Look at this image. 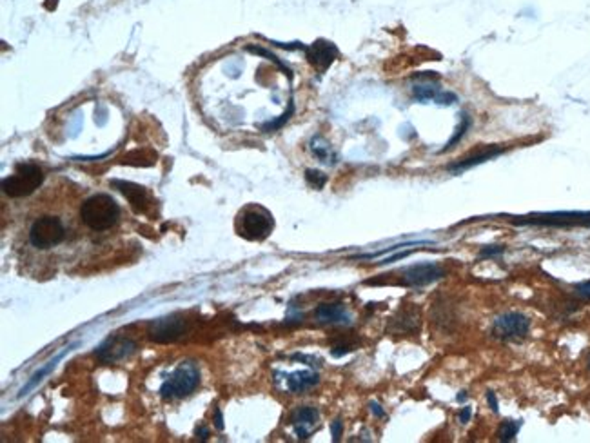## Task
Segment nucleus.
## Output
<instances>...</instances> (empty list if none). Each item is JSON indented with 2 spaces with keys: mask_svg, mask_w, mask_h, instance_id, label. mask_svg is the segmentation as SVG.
Returning <instances> with one entry per match:
<instances>
[{
  "mask_svg": "<svg viewBox=\"0 0 590 443\" xmlns=\"http://www.w3.org/2000/svg\"><path fill=\"white\" fill-rule=\"evenodd\" d=\"M412 253H414V249H409V251H402V253H396V255L389 256V258H385V260H382L380 264L382 265H387V264H392V262L396 260H402V258H407V256H411Z\"/></svg>",
  "mask_w": 590,
  "mask_h": 443,
  "instance_id": "cd10ccee",
  "label": "nucleus"
},
{
  "mask_svg": "<svg viewBox=\"0 0 590 443\" xmlns=\"http://www.w3.org/2000/svg\"><path fill=\"white\" fill-rule=\"evenodd\" d=\"M320 376L313 371H296L293 375L287 376V389L289 392L294 394H302V392L309 391L315 385H318Z\"/></svg>",
  "mask_w": 590,
  "mask_h": 443,
  "instance_id": "f3484780",
  "label": "nucleus"
},
{
  "mask_svg": "<svg viewBox=\"0 0 590 443\" xmlns=\"http://www.w3.org/2000/svg\"><path fill=\"white\" fill-rule=\"evenodd\" d=\"M306 56L316 71L323 73L338 59V47L329 40L320 39L315 44H311L309 47H306Z\"/></svg>",
  "mask_w": 590,
  "mask_h": 443,
  "instance_id": "9b49d317",
  "label": "nucleus"
},
{
  "mask_svg": "<svg viewBox=\"0 0 590 443\" xmlns=\"http://www.w3.org/2000/svg\"><path fill=\"white\" fill-rule=\"evenodd\" d=\"M309 147H311V153L315 154L320 162L327 164V166H335V164L338 162V154L335 153L332 145L329 144L322 135H316V137L311 138Z\"/></svg>",
  "mask_w": 590,
  "mask_h": 443,
  "instance_id": "a211bd4d",
  "label": "nucleus"
},
{
  "mask_svg": "<svg viewBox=\"0 0 590 443\" xmlns=\"http://www.w3.org/2000/svg\"><path fill=\"white\" fill-rule=\"evenodd\" d=\"M42 182L44 171L37 164H18L13 175L2 180V189L11 198H20L37 191Z\"/></svg>",
  "mask_w": 590,
  "mask_h": 443,
  "instance_id": "7ed1b4c3",
  "label": "nucleus"
},
{
  "mask_svg": "<svg viewBox=\"0 0 590 443\" xmlns=\"http://www.w3.org/2000/svg\"><path fill=\"white\" fill-rule=\"evenodd\" d=\"M586 367H589V371H590V356H589V360H586Z\"/></svg>",
  "mask_w": 590,
  "mask_h": 443,
  "instance_id": "c9c22d12",
  "label": "nucleus"
},
{
  "mask_svg": "<svg viewBox=\"0 0 590 443\" xmlns=\"http://www.w3.org/2000/svg\"><path fill=\"white\" fill-rule=\"evenodd\" d=\"M469 126H471V116H469L467 113H462V122H459V126H458V128H456L454 137H452L449 142H447V145L442 150V153H445V151L452 150V147H456V144H459V142H462V138L465 137V135H467Z\"/></svg>",
  "mask_w": 590,
  "mask_h": 443,
  "instance_id": "4be33fe9",
  "label": "nucleus"
},
{
  "mask_svg": "<svg viewBox=\"0 0 590 443\" xmlns=\"http://www.w3.org/2000/svg\"><path fill=\"white\" fill-rule=\"evenodd\" d=\"M120 207L109 195H95L82 204L80 218L93 231H106L119 222Z\"/></svg>",
  "mask_w": 590,
  "mask_h": 443,
  "instance_id": "f257e3e1",
  "label": "nucleus"
},
{
  "mask_svg": "<svg viewBox=\"0 0 590 443\" xmlns=\"http://www.w3.org/2000/svg\"><path fill=\"white\" fill-rule=\"evenodd\" d=\"M501 153H505V147H500V145H488V147H483V150H480L478 153L469 154V157L459 158V160L452 162L450 166H447V171L458 175V173H462V171H467V169H471V167L480 166V164H485V162H488V160H493V158L500 157Z\"/></svg>",
  "mask_w": 590,
  "mask_h": 443,
  "instance_id": "ddd939ff",
  "label": "nucleus"
},
{
  "mask_svg": "<svg viewBox=\"0 0 590 443\" xmlns=\"http://www.w3.org/2000/svg\"><path fill=\"white\" fill-rule=\"evenodd\" d=\"M66 238V227L56 217H40L33 222L30 231V242L37 249H49L59 245Z\"/></svg>",
  "mask_w": 590,
  "mask_h": 443,
  "instance_id": "423d86ee",
  "label": "nucleus"
},
{
  "mask_svg": "<svg viewBox=\"0 0 590 443\" xmlns=\"http://www.w3.org/2000/svg\"><path fill=\"white\" fill-rule=\"evenodd\" d=\"M421 80L418 84L412 85V97L418 102H434L440 104V106H452V104L458 102V97H456L452 91H443L438 84H434L433 78H436V75H421Z\"/></svg>",
  "mask_w": 590,
  "mask_h": 443,
  "instance_id": "6e6552de",
  "label": "nucleus"
},
{
  "mask_svg": "<svg viewBox=\"0 0 590 443\" xmlns=\"http://www.w3.org/2000/svg\"><path fill=\"white\" fill-rule=\"evenodd\" d=\"M576 293L579 294L582 298L590 300V280L589 281H583V284H579V286L576 287Z\"/></svg>",
  "mask_w": 590,
  "mask_h": 443,
  "instance_id": "c756f323",
  "label": "nucleus"
},
{
  "mask_svg": "<svg viewBox=\"0 0 590 443\" xmlns=\"http://www.w3.org/2000/svg\"><path fill=\"white\" fill-rule=\"evenodd\" d=\"M71 349H73V346H71V347H68V349H64V351H62V353H59V354H56V356H55V358H53V360H49V362H47V363H46V365H44V367H42V369H40V371H37V372H35V375H33V376H31V380H30V382H28V384H26V385H24V387H22V389H20V392H18V396H20V398H22V396H26L28 392H30V391H33V389H35V387H37V385H39V384H40V382H42V380H44V376H47V375H49V372H52V371H53V369H55V367H56V363H59V362H60V360L64 358L66 354H68V353H69V351H71Z\"/></svg>",
  "mask_w": 590,
  "mask_h": 443,
  "instance_id": "6ab92c4d",
  "label": "nucleus"
},
{
  "mask_svg": "<svg viewBox=\"0 0 590 443\" xmlns=\"http://www.w3.org/2000/svg\"><path fill=\"white\" fill-rule=\"evenodd\" d=\"M196 436H200V439H202V442H205V439H207V436H209V430L205 429V427H200V429H196Z\"/></svg>",
  "mask_w": 590,
  "mask_h": 443,
  "instance_id": "473e14b6",
  "label": "nucleus"
},
{
  "mask_svg": "<svg viewBox=\"0 0 590 443\" xmlns=\"http://www.w3.org/2000/svg\"><path fill=\"white\" fill-rule=\"evenodd\" d=\"M215 414H217V418H215V425H217V429H218V430H222V429H224V422H222V414H220V411L217 409V413H215Z\"/></svg>",
  "mask_w": 590,
  "mask_h": 443,
  "instance_id": "72a5a7b5",
  "label": "nucleus"
},
{
  "mask_svg": "<svg viewBox=\"0 0 590 443\" xmlns=\"http://www.w3.org/2000/svg\"><path fill=\"white\" fill-rule=\"evenodd\" d=\"M113 186L128 198V202L136 213H145L148 211L149 195L142 186H136L133 182H124V180H113Z\"/></svg>",
  "mask_w": 590,
  "mask_h": 443,
  "instance_id": "2eb2a0df",
  "label": "nucleus"
},
{
  "mask_svg": "<svg viewBox=\"0 0 590 443\" xmlns=\"http://www.w3.org/2000/svg\"><path fill=\"white\" fill-rule=\"evenodd\" d=\"M371 413L374 414V416H378V418H383L385 416V413H383V409L382 407H380V403H376V401H371Z\"/></svg>",
  "mask_w": 590,
  "mask_h": 443,
  "instance_id": "2f4dec72",
  "label": "nucleus"
},
{
  "mask_svg": "<svg viewBox=\"0 0 590 443\" xmlns=\"http://www.w3.org/2000/svg\"><path fill=\"white\" fill-rule=\"evenodd\" d=\"M427 243H433L431 240H414V242H404V243H396V245H391V248L380 249L376 253H369V255H360L358 258L360 260H371V258H378V256L387 255V253H395L402 248H411V245H427Z\"/></svg>",
  "mask_w": 590,
  "mask_h": 443,
  "instance_id": "412c9836",
  "label": "nucleus"
},
{
  "mask_svg": "<svg viewBox=\"0 0 590 443\" xmlns=\"http://www.w3.org/2000/svg\"><path fill=\"white\" fill-rule=\"evenodd\" d=\"M316 320L320 324L329 325H347L351 324V315L344 303H322L315 311Z\"/></svg>",
  "mask_w": 590,
  "mask_h": 443,
  "instance_id": "dca6fc26",
  "label": "nucleus"
},
{
  "mask_svg": "<svg viewBox=\"0 0 590 443\" xmlns=\"http://www.w3.org/2000/svg\"><path fill=\"white\" fill-rule=\"evenodd\" d=\"M514 226L538 227H590V211H554V213H536L525 217H512Z\"/></svg>",
  "mask_w": 590,
  "mask_h": 443,
  "instance_id": "f03ea898",
  "label": "nucleus"
},
{
  "mask_svg": "<svg viewBox=\"0 0 590 443\" xmlns=\"http://www.w3.org/2000/svg\"><path fill=\"white\" fill-rule=\"evenodd\" d=\"M443 277H445V271L440 265L434 262H425V264H416L405 269L402 284L407 287H425Z\"/></svg>",
  "mask_w": 590,
  "mask_h": 443,
  "instance_id": "1a4fd4ad",
  "label": "nucleus"
},
{
  "mask_svg": "<svg viewBox=\"0 0 590 443\" xmlns=\"http://www.w3.org/2000/svg\"><path fill=\"white\" fill-rule=\"evenodd\" d=\"M200 384V371L195 363H180L173 371V375L162 384V398H183L189 396Z\"/></svg>",
  "mask_w": 590,
  "mask_h": 443,
  "instance_id": "20e7f679",
  "label": "nucleus"
},
{
  "mask_svg": "<svg viewBox=\"0 0 590 443\" xmlns=\"http://www.w3.org/2000/svg\"><path fill=\"white\" fill-rule=\"evenodd\" d=\"M522 420H503L498 427V439L500 442H514L522 429Z\"/></svg>",
  "mask_w": 590,
  "mask_h": 443,
  "instance_id": "aec40b11",
  "label": "nucleus"
},
{
  "mask_svg": "<svg viewBox=\"0 0 590 443\" xmlns=\"http://www.w3.org/2000/svg\"><path fill=\"white\" fill-rule=\"evenodd\" d=\"M306 180L307 183H309L311 188L315 189H322L325 183H327V175H323L322 171H316V169H307L306 171Z\"/></svg>",
  "mask_w": 590,
  "mask_h": 443,
  "instance_id": "5701e85b",
  "label": "nucleus"
},
{
  "mask_svg": "<svg viewBox=\"0 0 590 443\" xmlns=\"http://www.w3.org/2000/svg\"><path fill=\"white\" fill-rule=\"evenodd\" d=\"M320 413L316 407H298L291 416V425H293L294 432L300 439H307L315 427L318 425Z\"/></svg>",
  "mask_w": 590,
  "mask_h": 443,
  "instance_id": "4468645a",
  "label": "nucleus"
},
{
  "mask_svg": "<svg viewBox=\"0 0 590 443\" xmlns=\"http://www.w3.org/2000/svg\"><path fill=\"white\" fill-rule=\"evenodd\" d=\"M487 403H488V407H490V411H493L494 414L500 413V405H498V398H496V392H494V391H487Z\"/></svg>",
  "mask_w": 590,
  "mask_h": 443,
  "instance_id": "c85d7f7f",
  "label": "nucleus"
},
{
  "mask_svg": "<svg viewBox=\"0 0 590 443\" xmlns=\"http://www.w3.org/2000/svg\"><path fill=\"white\" fill-rule=\"evenodd\" d=\"M293 111H294V106H293V104H289V109L285 111V113L280 116V119H278V120H272V122H267V124H263L262 129H263V131H267V133L269 131H275V129H280L282 126H284L285 122H287V120L291 119V115H293Z\"/></svg>",
  "mask_w": 590,
  "mask_h": 443,
  "instance_id": "b1692460",
  "label": "nucleus"
},
{
  "mask_svg": "<svg viewBox=\"0 0 590 443\" xmlns=\"http://www.w3.org/2000/svg\"><path fill=\"white\" fill-rule=\"evenodd\" d=\"M529 331H531V320H529V316L518 311L500 315L493 322V327H490V334L496 340L503 341L522 340V338L529 334Z\"/></svg>",
  "mask_w": 590,
  "mask_h": 443,
  "instance_id": "0eeeda50",
  "label": "nucleus"
},
{
  "mask_svg": "<svg viewBox=\"0 0 590 443\" xmlns=\"http://www.w3.org/2000/svg\"><path fill=\"white\" fill-rule=\"evenodd\" d=\"M467 396H469V394H467V391H459V394H458V396H456V400H458V401H459V403H462V401H465V400H467Z\"/></svg>",
  "mask_w": 590,
  "mask_h": 443,
  "instance_id": "f704fd0d",
  "label": "nucleus"
},
{
  "mask_svg": "<svg viewBox=\"0 0 590 443\" xmlns=\"http://www.w3.org/2000/svg\"><path fill=\"white\" fill-rule=\"evenodd\" d=\"M505 245H483L480 249V258L481 260H487V258H494V256H500L505 253Z\"/></svg>",
  "mask_w": 590,
  "mask_h": 443,
  "instance_id": "a878e982",
  "label": "nucleus"
},
{
  "mask_svg": "<svg viewBox=\"0 0 590 443\" xmlns=\"http://www.w3.org/2000/svg\"><path fill=\"white\" fill-rule=\"evenodd\" d=\"M135 351L136 344L133 340H129V338H109L106 344H102V346L95 351V354H97L102 362L113 363L128 358Z\"/></svg>",
  "mask_w": 590,
  "mask_h": 443,
  "instance_id": "f8f14e48",
  "label": "nucleus"
},
{
  "mask_svg": "<svg viewBox=\"0 0 590 443\" xmlns=\"http://www.w3.org/2000/svg\"><path fill=\"white\" fill-rule=\"evenodd\" d=\"M331 432H332V442H340L342 432H344V422L342 420H335L331 423Z\"/></svg>",
  "mask_w": 590,
  "mask_h": 443,
  "instance_id": "bb28decb",
  "label": "nucleus"
},
{
  "mask_svg": "<svg viewBox=\"0 0 590 443\" xmlns=\"http://www.w3.org/2000/svg\"><path fill=\"white\" fill-rule=\"evenodd\" d=\"M272 227H275V220L271 213L267 209L256 205L243 211L238 224V233L247 240H265L271 235Z\"/></svg>",
  "mask_w": 590,
  "mask_h": 443,
  "instance_id": "39448f33",
  "label": "nucleus"
},
{
  "mask_svg": "<svg viewBox=\"0 0 590 443\" xmlns=\"http://www.w3.org/2000/svg\"><path fill=\"white\" fill-rule=\"evenodd\" d=\"M247 51H251V53H256V55H263V56H267L269 60H272V62H275V64H278L280 66L282 69H284L285 73H287L289 75V78H291V69L287 68V66L284 64V62H280V60H278V56L276 55H272V53H269V51H265V49H262V47H255V46H249L247 47Z\"/></svg>",
  "mask_w": 590,
  "mask_h": 443,
  "instance_id": "393cba45",
  "label": "nucleus"
},
{
  "mask_svg": "<svg viewBox=\"0 0 590 443\" xmlns=\"http://www.w3.org/2000/svg\"><path fill=\"white\" fill-rule=\"evenodd\" d=\"M471 418H472V409H471V407H463V409L459 411V414H458V422L465 425V423L471 422Z\"/></svg>",
  "mask_w": 590,
  "mask_h": 443,
  "instance_id": "7c9ffc66",
  "label": "nucleus"
},
{
  "mask_svg": "<svg viewBox=\"0 0 590 443\" xmlns=\"http://www.w3.org/2000/svg\"><path fill=\"white\" fill-rule=\"evenodd\" d=\"M186 331V322L180 316H167V318H158L151 324V331L149 336L151 340L158 341V344H167L176 338H180Z\"/></svg>",
  "mask_w": 590,
  "mask_h": 443,
  "instance_id": "9d476101",
  "label": "nucleus"
}]
</instances>
